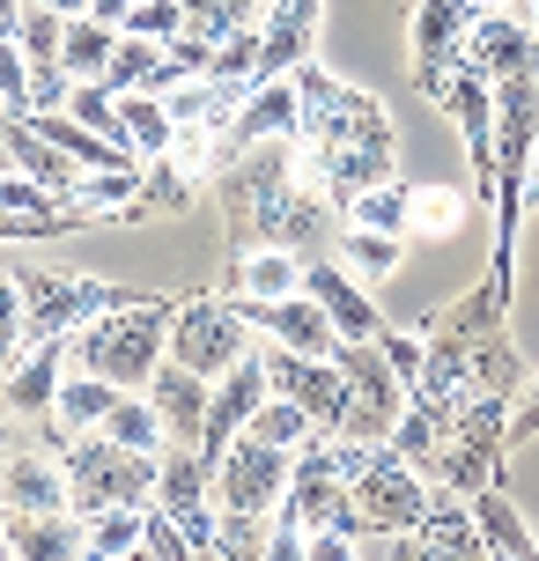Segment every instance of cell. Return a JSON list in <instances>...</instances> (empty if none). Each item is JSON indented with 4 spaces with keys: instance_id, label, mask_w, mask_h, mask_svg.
I'll list each match as a JSON object with an SVG mask.
<instances>
[{
    "instance_id": "1",
    "label": "cell",
    "mask_w": 539,
    "mask_h": 561,
    "mask_svg": "<svg viewBox=\"0 0 539 561\" xmlns=\"http://www.w3.org/2000/svg\"><path fill=\"white\" fill-rule=\"evenodd\" d=\"M296 104H303V178L333 199V215L363 185L399 178V134L369 89H347L318 59H303L296 67Z\"/></svg>"
},
{
    "instance_id": "2",
    "label": "cell",
    "mask_w": 539,
    "mask_h": 561,
    "mask_svg": "<svg viewBox=\"0 0 539 561\" xmlns=\"http://www.w3.org/2000/svg\"><path fill=\"white\" fill-rule=\"evenodd\" d=\"M163 333H171V296H134L118 310H96L82 333L67 340V363L112 377L118 392H141L148 369L163 363Z\"/></svg>"
},
{
    "instance_id": "3",
    "label": "cell",
    "mask_w": 539,
    "mask_h": 561,
    "mask_svg": "<svg viewBox=\"0 0 539 561\" xmlns=\"http://www.w3.org/2000/svg\"><path fill=\"white\" fill-rule=\"evenodd\" d=\"M59 473H67V510L89 525L104 510H134L156 495V450H126L104 428H89L74 444H59Z\"/></svg>"
},
{
    "instance_id": "4",
    "label": "cell",
    "mask_w": 539,
    "mask_h": 561,
    "mask_svg": "<svg viewBox=\"0 0 539 561\" xmlns=\"http://www.w3.org/2000/svg\"><path fill=\"white\" fill-rule=\"evenodd\" d=\"M503 458H511V392H473L444 421L436 458H428V480L451 488V495H473L488 480H503Z\"/></svg>"
},
{
    "instance_id": "5",
    "label": "cell",
    "mask_w": 539,
    "mask_h": 561,
    "mask_svg": "<svg viewBox=\"0 0 539 561\" xmlns=\"http://www.w3.org/2000/svg\"><path fill=\"white\" fill-rule=\"evenodd\" d=\"M15 296H23V340H74L96 318V310H118L134 304L141 288H118V280H96V274H67V266H15Z\"/></svg>"
},
{
    "instance_id": "6",
    "label": "cell",
    "mask_w": 539,
    "mask_h": 561,
    "mask_svg": "<svg viewBox=\"0 0 539 561\" xmlns=\"http://www.w3.org/2000/svg\"><path fill=\"white\" fill-rule=\"evenodd\" d=\"M333 369H341V421H333V436H347V444H385L399 407H406V385L385 363V347L377 340H341L333 347Z\"/></svg>"
},
{
    "instance_id": "7",
    "label": "cell",
    "mask_w": 539,
    "mask_h": 561,
    "mask_svg": "<svg viewBox=\"0 0 539 561\" xmlns=\"http://www.w3.org/2000/svg\"><path fill=\"white\" fill-rule=\"evenodd\" d=\"M282 488H288V450L259 444L252 428H237L229 450L215 458V473H207V503L222 510V517H252V525H266L274 503H282Z\"/></svg>"
},
{
    "instance_id": "8",
    "label": "cell",
    "mask_w": 539,
    "mask_h": 561,
    "mask_svg": "<svg viewBox=\"0 0 539 561\" xmlns=\"http://www.w3.org/2000/svg\"><path fill=\"white\" fill-rule=\"evenodd\" d=\"M252 347V333H244V318H237V304H229L222 288L215 296H177L171 304V333H163V355L185 369H199L207 385L222 377L237 355Z\"/></svg>"
},
{
    "instance_id": "9",
    "label": "cell",
    "mask_w": 539,
    "mask_h": 561,
    "mask_svg": "<svg viewBox=\"0 0 539 561\" xmlns=\"http://www.w3.org/2000/svg\"><path fill=\"white\" fill-rule=\"evenodd\" d=\"M341 503H347L341 450H333V436L318 428L311 444H296V450H288V488H282V503H274V517H266V525L311 533V525H325V517H341Z\"/></svg>"
},
{
    "instance_id": "10",
    "label": "cell",
    "mask_w": 539,
    "mask_h": 561,
    "mask_svg": "<svg viewBox=\"0 0 539 561\" xmlns=\"http://www.w3.org/2000/svg\"><path fill=\"white\" fill-rule=\"evenodd\" d=\"M259 140H303L296 75H282V82H252L244 96H237V112H229V118H222V134H215V170H222L229 156L259 148Z\"/></svg>"
},
{
    "instance_id": "11",
    "label": "cell",
    "mask_w": 539,
    "mask_h": 561,
    "mask_svg": "<svg viewBox=\"0 0 539 561\" xmlns=\"http://www.w3.org/2000/svg\"><path fill=\"white\" fill-rule=\"evenodd\" d=\"M259 399H266V363H259V347H244V355L207 385V421H199V444H193L207 473H215V458L229 450V436L259 414Z\"/></svg>"
},
{
    "instance_id": "12",
    "label": "cell",
    "mask_w": 539,
    "mask_h": 561,
    "mask_svg": "<svg viewBox=\"0 0 539 561\" xmlns=\"http://www.w3.org/2000/svg\"><path fill=\"white\" fill-rule=\"evenodd\" d=\"M266 363V392L296 399L303 414L333 436V421H341V369H333V355H296V347H266L259 355Z\"/></svg>"
},
{
    "instance_id": "13",
    "label": "cell",
    "mask_w": 539,
    "mask_h": 561,
    "mask_svg": "<svg viewBox=\"0 0 539 561\" xmlns=\"http://www.w3.org/2000/svg\"><path fill=\"white\" fill-rule=\"evenodd\" d=\"M303 296H318V310L333 318V333H341V340H377V333H385V310L363 296V274H347L333 252L303 259Z\"/></svg>"
},
{
    "instance_id": "14",
    "label": "cell",
    "mask_w": 539,
    "mask_h": 561,
    "mask_svg": "<svg viewBox=\"0 0 539 561\" xmlns=\"http://www.w3.org/2000/svg\"><path fill=\"white\" fill-rule=\"evenodd\" d=\"M466 23H473V0H422L414 8V89L436 96V82L451 75V59H466Z\"/></svg>"
},
{
    "instance_id": "15",
    "label": "cell",
    "mask_w": 539,
    "mask_h": 561,
    "mask_svg": "<svg viewBox=\"0 0 539 561\" xmlns=\"http://www.w3.org/2000/svg\"><path fill=\"white\" fill-rule=\"evenodd\" d=\"M237 318L252 325V333H266L274 347H296V355H333L341 347V333H333V318L318 310V296H274V304H237Z\"/></svg>"
},
{
    "instance_id": "16",
    "label": "cell",
    "mask_w": 539,
    "mask_h": 561,
    "mask_svg": "<svg viewBox=\"0 0 539 561\" xmlns=\"http://www.w3.org/2000/svg\"><path fill=\"white\" fill-rule=\"evenodd\" d=\"M466 59L481 67L488 82H503V75H517V67L539 59V37H532L525 15H511V8H473V23H466Z\"/></svg>"
},
{
    "instance_id": "17",
    "label": "cell",
    "mask_w": 539,
    "mask_h": 561,
    "mask_svg": "<svg viewBox=\"0 0 539 561\" xmlns=\"http://www.w3.org/2000/svg\"><path fill=\"white\" fill-rule=\"evenodd\" d=\"M303 288V259L282 252V244H252V252H229L222 296L229 304H274V296H296Z\"/></svg>"
},
{
    "instance_id": "18",
    "label": "cell",
    "mask_w": 539,
    "mask_h": 561,
    "mask_svg": "<svg viewBox=\"0 0 539 561\" xmlns=\"http://www.w3.org/2000/svg\"><path fill=\"white\" fill-rule=\"evenodd\" d=\"M8 385V414L15 421H45L53 414V399H59V377H67V340H37V347H23V363H8L0 369Z\"/></svg>"
},
{
    "instance_id": "19",
    "label": "cell",
    "mask_w": 539,
    "mask_h": 561,
    "mask_svg": "<svg viewBox=\"0 0 539 561\" xmlns=\"http://www.w3.org/2000/svg\"><path fill=\"white\" fill-rule=\"evenodd\" d=\"M148 407L163 414V428H171V444H199V421H207V377L199 369H185V363H163L148 369Z\"/></svg>"
},
{
    "instance_id": "20",
    "label": "cell",
    "mask_w": 539,
    "mask_h": 561,
    "mask_svg": "<svg viewBox=\"0 0 539 561\" xmlns=\"http://www.w3.org/2000/svg\"><path fill=\"white\" fill-rule=\"evenodd\" d=\"M118 407V385L112 377H96V369H74V377H59V399L53 414H45V444H74V436H89V428H104V414Z\"/></svg>"
},
{
    "instance_id": "21",
    "label": "cell",
    "mask_w": 539,
    "mask_h": 561,
    "mask_svg": "<svg viewBox=\"0 0 539 561\" xmlns=\"http://www.w3.org/2000/svg\"><path fill=\"white\" fill-rule=\"evenodd\" d=\"M199 193V178L193 170H177V156L163 148V156H148L141 163V185H134V199L118 207V222L134 229V222H163V215H185Z\"/></svg>"
},
{
    "instance_id": "22",
    "label": "cell",
    "mask_w": 539,
    "mask_h": 561,
    "mask_svg": "<svg viewBox=\"0 0 539 561\" xmlns=\"http://www.w3.org/2000/svg\"><path fill=\"white\" fill-rule=\"evenodd\" d=\"M466 503H473V525H481V554H495V561H539V533L517 517V503L503 495V480L473 488Z\"/></svg>"
},
{
    "instance_id": "23",
    "label": "cell",
    "mask_w": 539,
    "mask_h": 561,
    "mask_svg": "<svg viewBox=\"0 0 539 561\" xmlns=\"http://www.w3.org/2000/svg\"><path fill=\"white\" fill-rule=\"evenodd\" d=\"M0 510H67V473L45 450H8L0 458Z\"/></svg>"
},
{
    "instance_id": "24",
    "label": "cell",
    "mask_w": 539,
    "mask_h": 561,
    "mask_svg": "<svg viewBox=\"0 0 539 561\" xmlns=\"http://www.w3.org/2000/svg\"><path fill=\"white\" fill-rule=\"evenodd\" d=\"M0 525H8L15 561H67V554H82V517H74V510H8Z\"/></svg>"
},
{
    "instance_id": "25",
    "label": "cell",
    "mask_w": 539,
    "mask_h": 561,
    "mask_svg": "<svg viewBox=\"0 0 539 561\" xmlns=\"http://www.w3.org/2000/svg\"><path fill=\"white\" fill-rule=\"evenodd\" d=\"M414 547L422 554H466V561H488L481 554V525H473V503L451 495V488H436L422 510V525H414Z\"/></svg>"
},
{
    "instance_id": "26",
    "label": "cell",
    "mask_w": 539,
    "mask_h": 561,
    "mask_svg": "<svg viewBox=\"0 0 539 561\" xmlns=\"http://www.w3.org/2000/svg\"><path fill=\"white\" fill-rule=\"evenodd\" d=\"M318 45V23L311 15H288V8H259V75L252 82H282L296 75Z\"/></svg>"
},
{
    "instance_id": "27",
    "label": "cell",
    "mask_w": 539,
    "mask_h": 561,
    "mask_svg": "<svg viewBox=\"0 0 539 561\" xmlns=\"http://www.w3.org/2000/svg\"><path fill=\"white\" fill-rule=\"evenodd\" d=\"M0 148H8V163L23 170V178H37V185H45L53 199H67L74 170H82V163H67V156H59L53 140H37V134H30L23 118H8V126H0Z\"/></svg>"
},
{
    "instance_id": "28",
    "label": "cell",
    "mask_w": 539,
    "mask_h": 561,
    "mask_svg": "<svg viewBox=\"0 0 539 561\" xmlns=\"http://www.w3.org/2000/svg\"><path fill=\"white\" fill-rule=\"evenodd\" d=\"M399 252H406V237H392V229H355V222L333 229V259H341L347 274H363V280L392 274Z\"/></svg>"
},
{
    "instance_id": "29",
    "label": "cell",
    "mask_w": 539,
    "mask_h": 561,
    "mask_svg": "<svg viewBox=\"0 0 539 561\" xmlns=\"http://www.w3.org/2000/svg\"><path fill=\"white\" fill-rule=\"evenodd\" d=\"M112 23H96V15H67L59 23V67L74 75V82H96L104 75V59H112Z\"/></svg>"
},
{
    "instance_id": "30",
    "label": "cell",
    "mask_w": 539,
    "mask_h": 561,
    "mask_svg": "<svg viewBox=\"0 0 539 561\" xmlns=\"http://www.w3.org/2000/svg\"><path fill=\"white\" fill-rule=\"evenodd\" d=\"M118 126H126V140H134V156H163V148H171V104H163V96H148V89H126V96H118Z\"/></svg>"
},
{
    "instance_id": "31",
    "label": "cell",
    "mask_w": 539,
    "mask_h": 561,
    "mask_svg": "<svg viewBox=\"0 0 539 561\" xmlns=\"http://www.w3.org/2000/svg\"><path fill=\"white\" fill-rule=\"evenodd\" d=\"M259 75V23L229 30V37H215V53H207V82L229 89V96H244Z\"/></svg>"
},
{
    "instance_id": "32",
    "label": "cell",
    "mask_w": 539,
    "mask_h": 561,
    "mask_svg": "<svg viewBox=\"0 0 539 561\" xmlns=\"http://www.w3.org/2000/svg\"><path fill=\"white\" fill-rule=\"evenodd\" d=\"M104 436L126 450H163L171 444V428H163V414L148 407V392H118V407L104 414Z\"/></svg>"
},
{
    "instance_id": "33",
    "label": "cell",
    "mask_w": 539,
    "mask_h": 561,
    "mask_svg": "<svg viewBox=\"0 0 539 561\" xmlns=\"http://www.w3.org/2000/svg\"><path fill=\"white\" fill-rule=\"evenodd\" d=\"M341 222H355V229H392V237H406V185H399V178H377V185H363V193L341 207Z\"/></svg>"
},
{
    "instance_id": "34",
    "label": "cell",
    "mask_w": 539,
    "mask_h": 561,
    "mask_svg": "<svg viewBox=\"0 0 539 561\" xmlns=\"http://www.w3.org/2000/svg\"><path fill=\"white\" fill-rule=\"evenodd\" d=\"M244 428H252L259 444H274V450H296V444H311V436H318V421L303 414L296 399H282V392H266V399H259V414L244 421Z\"/></svg>"
},
{
    "instance_id": "35",
    "label": "cell",
    "mask_w": 539,
    "mask_h": 561,
    "mask_svg": "<svg viewBox=\"0 0 539 561\" xmlns=\"http://www.w3.org/2000/svg\"><path fill=\"white\" fill-rule=\"evenodd\" d=\"M156 59H163V45H156V37L118 30V37H112V59H104V75H96V82L112 89V96H126V89H141L148 75H156Z\"/></svg>"
},
{
    "instance_id": "36",
    "label": "cell",
    "mask_w": 539,
    "mask_h": 561,
    "mask_svg": "<svg viewBox=\"0 0 539 561\" xmlns=\"http://www.w3.org/2000/svg\"><path fill=\"white\" fill-rule=\"evenodd\" d=\"M473 215V199L466 193H436V185H406V229H422V237H451L458 222Z\"/></svg>"
},
{
    "instance_id": "37",
    "label": "cell",
    "mask_w": 539,
    "mask_h": 561,
    "mask_svg": "<svg viewBox=\"0 0 539 561\" xmlns=\"http://www.w3.org/2000/svg\"><path fill=\"white\" fill-rule=\"evenodd\" d=\"M207 53H215V45H207V37H185V30H177V37H163V59H156V75H148V96H171L177 82H193V75H207Z\"/></svg>"
},
{
    "instance_id": "38",
    "label": "cell",
    "mask_w": 539,
    "mask_h": 561,
    "mask_svg": "<svg viewBox=\"0 0 539 561\" xmlns=\"http://www.w3.org/2000/svg\"><path fill=\"white\" fill-rule=\"evenodd\" d=\"M141 510H148V503L89 517V525H82V554H104V561H118V554H141Z\"/></svg>"
},
{
    "instance_id": "39",
    "label": "cell",
    "mask_w": 539,
    "mask_h": 561,
    "mask_svg": "<svg viewBox=\"0 0 539 561\" xmlns=\"http://www.w3.org/2000/svg\"><path fill=\"white\" fill-rule=\"evenodd\" d=\"M177 15H185V37H229V30L259 23V0H177Z\"/></svg>"
},
{
    "instance_id": "40",
    "label": "cell",
    "mask_w": 539,
    "mask_h": 561,
    "mask_svg": "<svg viewBox=\"0 0 539 561\" xmlns=\"http://www.w3.org/2000/svg\"><path fill=\"white\" fill-rule=\"evenodd\" d=\"M59 112H74V118H82V126H89V134L118 140V148L134 156V140H126V126H118V96H112V89H104V82H74V96H67ZM134 163H141V156H134Z\"/></svg>"
},
{
    "instance_id": "41",
    "label": "cell",
    "mask_w": 539,
    "mask_h": 561,
    "mask_svg": "<svg viewBox=\"0 0 539 561\" xmlns=\"http://www.w3.org/2000/svg\"><path fill=\"white\" fill-rule=\"evenodd\" d=\"M141 554L148 561H193V539L177 533V517L156 495H148V510H141Z\"/></svg>"
},
{
    "instance_id": "42",
    "label": "cell",
    "mask_w": 539,
    "mask_h": 561,
    "mask_svg": "<svg viewBox=\"0 0 539 561\" xmlns=\"http://www.w3.org/2000/svg\"><path fill=\"white\" fill-rule=\"evenodd\" d=\"M118 30H134V37H156V45H163V37H177V30H185V15H177V0H134Z\"/></svg>"
},
{
    "instance_id": "43",
    "label": "cell",
    "mask_w": 539,
    "mask_h": 561,
    "mask_svg": "<svg viewBox=\"0 0 539 561\" xmlns=\"http://www.w3.org/2000/svg\"><path fill=\"white\" fill-rule=\"evenodd\" d=\"M23 96H30V59L15 45V30H0V104L23 112Z\"/></svg>"
},
{
    "instance_id": "44",
    "label": "cell",
    "mask_w": 539,
    "mask_h": 561,
    "mask_svg": "<svg viewBox=\"0 0 539 561\" xmlns=\"http://www.w3.org/2000/svg\"><path fill=\"white\" fill-rule=\"evenodd\" d=\"M23 296H15V280H0V369L23 363Z\"/></svg>"
},
{
    "instance_id": "45",
    "label": "cell",
    "mask_w": 539,
    "mask_h": 561,
    "mask_svg": "<svg viewBox=\"0 0 539 561\" xmlns=\"http://www.w3.org/2000/svg\"><path fill=\"white\" fill-rule=\"evenodd\" d=\"M377 347H385V363L399 369V385H414V377H422V340H414V333H392V325H385Z\"/></svg>"
},
{
    "instance_id": "46",
    "label": "cell",
    "mask_w": 539,
    "mask_h": 561,
    "mask_svg": "<svg viewBox=\"0 0 539 561\" xmlns=\"http://www.w3.org/2000/svg\"><path fill=\"white\" fill-rule=\"evenodd\" d=\"M355 554V533L347 525H311L303 533V561H347Z\"/></svg>"
},
{
    "instance_id": "47",
    "label": "cell",
    "mask_w": 539,
    "mask_h": 561,
    "mask_svg": "<svg viewBox=\"0 0 539 561\" xmlns=\"http://www.w3.org/2000/svg\"><path fill=\"white\" fill-rule=\"evenodd\" d=\"M37 237H74L67 222H37V215H8L0 207V244H37Z\"/></svg>"
},
{
    "instance_id": "48",
    "label": "cell",
    "mask_w": 539,
    "mask_h": 561,
    "mask_svg": "<svg viewBox=\"0 0 539 561\" xmlns=\"http://www.w3.org/2000/svg\"><path fill=\"white\" fill-rule=\"evenodd\" d=\"M525 207H539V134H532V170H525Z\"/></svg>"
},
{
    "instance_id": "49",
    "label": "cell",
    "mask_w": 539,
    "mask_h": 561,
    "mask_svg": "<svg viewBox=\"0 0 539 561\" xmlns=\"http://www.w3.org/2000/svg\"><path fill=\"white\" fill-rule=\"evenodd\" d=\"M517 15H525V23H532V37H539V0H511Z\"/></svg>"
},
{
    "instance_id": "50",
    "label": "cell",
    "mask_w": 539,
    "mask_h": 561,
    "mask_svg": "<svg viewBox=\"0 0 539 561\" xmlns=\"http://www.w3.org/2000/svg\"><path fill=\"white\" fill-rule=\"evenodd\" d=\"M15 15H23V0H0V30H15Z\"/></svg>"
},
{
    "instance_id": "51",
    "label": "cell",
    "mask_w": 539,
    "mask_h": 561,
    "mask_svg": "<svg viewBox=\"0 0 539 561\" xmlns=\"http://www.w3.org/2000/svg\"><path fill=\"white\" fill-rule=\"evenodd\" d=\"M45 8H59V15H89V0H45Z\"/></svg>"
},
{
    "instance_id": "52",
    "label": "cell",
    "mask_w": 539,
    "mask_h": 561,
    "mask_svg": "<svg viewBox=\"0 0 539 561\" xmlns=\"http://www.w3.org/2000/svg\"><path fill=\"white\" fill-rule=\"evenodd\" d=\"M0 450H15V428H8V421H0Z\"/></svg>"
},
{
    "instance_id": "53",
    "label": "cell",
    "mask_w": 539,
    "mask_h": 561,
    "mask_svg": "<svg viewBox=\"0 0 539 561\" xmlns=\"http://www.w3.org/2000/svg\"><path fill=\"white\" fill-rule=\"evenodd\" d=\"M0 561H15V547H8V525H0Z\"/></svg>"
},
{
    "instance_id": "54",
    "label": "cell",
    "mask_w": 539,
    "mask_h": 561,
    "mask_svg": "<svg viewBox=\"0 0 539 561\" xmlns=\"http://www.w3.org/2000/svg\"><path fill=\"white\" fill-rule=\"evenodd\" d=\"M473 8H511V0H473Z\"/></svg>"
},
{
    "instance_id": "55",
    "label": "cell",
    "mask_w": 539,
    "mask_h": 561,
    "mask_svg": "<svg viewBox=\"0 0 539 561\" xmlns=\"http://www.w3.org/2000/svg\"><path fill=\"white\" fill-rule=\"evenodd\" d=\"M8 118H15V112H8V104H0V126H8Z\"/></svg>"
},
{
    "instance_id": "56",
    "label": "cell",
    "mask_w": 539,
    "mask_h": 561,
    "mask_svg": "<svg viewBox=\"0 0 539 561\" xmlns=\"http://www.w3.org/2000/svg\"><path fill=\"white\" fill-rule=\"evenodd\" d=\"M0 170H8V148H0Z\"/></svg>"
},
{
    "instance_id": "57",
    "label": "cell",
    "mask_w": 539,
    "mask_h": 561,
    "mask_svg": "<svg viewBox=\"0 0 539 561\" xmlns=\"http://www.w3.org/2000/svg\"><path fill=\"white\" fill-rule=\"evenodd\" d=\"M259 8H266V0H259Z\"/></svg>"
}]
</instances>
